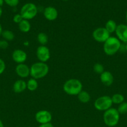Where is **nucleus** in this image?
<instances>
[{"mask_svg":"<svg viewBox=\"0 0 127 127\" xmlns=\"http://www.w3.org/2000/svg\"><path fill=\"white\" fill-rule=\"evenodd\" d=\"M93 39L100 43H104L110 37V33L105 27H98L95 29L92 33Z\"/></svg>","mask_w":127,"mask_h":127,"instance_id":"7","label":"nucleus"},{"mask_svg":"<svg viewBox=\"0 0 127 127\" xmlns=\"http://www.w3.org/2000/svg\"><path fill=\"white\" fill-rule=\"evenodd\" d=\"M0 127H4V124L1 119H0Z\"/></svg>","mask_w":127,"mask_h":127,"instance_id":"32","label":"nucleus"},{"mask_svg":"<svg viewBox=\"0 0 127 127\" xmlns=\"http://www.w3.org/2000/svg\"><path fill=\"white\" fill-rule=\"evenodd\" d=\"M9 47V43L7 41L5 40H0V48L1 49H6Z\"/></svg>","mask_w":127,"mask_h":127,"instance_id":"27","label":"nucleus"},{"mask_svg":"<svg viewBox=\"0 0 127 127\" xmlns=\"http://www.w3.org/2000/svg\"><path fill=\"white\" fill-rule=\"evenodd\" d=\"M125 50H126V51L127 52V43H126V44H125Z\"/></svg>","mask_w":127,"mask_h":127,"instance_id":"35","label":"nucleus"},{"mask_svg":"<svg viewBox=\"0 0 127 127\" xmlns=\"http://www.w3.org/2000/svg\"><path fill=\"white\" fill-rule=\"evenodd\" d=\"M37 42L41 44V45H46L49 41L47 35L44 32H40L37 36Z\"/></svg>","mask_w":127,"mask_h":127,"instance_id":"20","label":"nucleus"},{"mask_svg":"<svg viewBox=\"0 0 127 127\" xmlns=\"http://www.w3.org/2000/svg\"><path fill=\"white\" fill-rule=\"evenodd\" d=\"M125 18H126V21H127V11L126 12V14H125Z\"/></svg>","mask_w":127,"mask_h":127,"instance_id":"34","label":"nucleus"},{"mask_svg":"<svg viewBox=\"0 0 127 127\" xmlns=\"http://www.w3.org/2000/svg\"><path fill=\"white\" fill-rule=\"evenodd\" d=\"M27 53L21 49H16L12 53V58L17 64L24 63L27 60Z\"/></svg>","mask_w":127,"mask_h":127,"instance_id":"11","label":"nucleus"},{"mask_svg":"<svg viewBox=\"0 0 127 127\" xmlns=\"http://www.w3.org/2000/svg\"><path fill=\"white\" fill-rule=\"evenodd\" d=\"M37 12L38 9L36 4L32 2H28L22 6L20 11V14L24 19L29 21L37 16Z\"/></svg>","mask_w":127,"mask_h":127,"instance_id":"5","label":"nucleus"},{"mask_svg":"<svg viewBox=\"0 0 127 127\" xmlns=\"http://www.w3.org/2000/svg\"><path fill=\"white\" fill-rule=\"evenodd\" d=\"M83 85L77 79H69L66 81L63 85V90L70 95H77L82 91Z\"/></svg>","mask_w":127,"mask_h":127,"instance_id":"2","label":"nucleus"},{"mask_svg":"<svg viewBox=\"0 0 127 127\" xmlns=\"http://www.w3.org/2000/svg\"><path fill=\"white\" fill-rule=\"evenodd\" d=\"M122 47L121 42L117 37H110L103 43V51L107 55H115Z\"/></svg>","mask_w":127,"mask_h":127,"instance_id":"3","label":"nucleus"},{"mask_svg":"<svg viewBox=\"0 0 127 127\" xmlns=\"http://www.w3.org/2000/svg\"><path fill=\"white\" fill-rule=\"evenodd\" d=\"M120 114L117 109L110 108L105 111L103 115V122L107 126L109 127H115L120 121Z\"/></svg>","mask_w":127,"mask_h":127,"instance_id":"4","label":"nucleus"},{"mask_svg":"<svg viewBox=\"0 0 127 127\" xmlns=\"http://www.w3.org/2000/svg\"><path fill=\"white\" fill-rule=\"evenodd\" d=\"M52 116L50 112L46 110H41L36 112L35 115V119L39 124H44L51 123Z\"/></svg>","mask_w":127,"mask_h":127,"instance_id":"9","label":"nucleus"},{"mask_svg":"<svg viewBox=\"0 0 127 127\" xmlns=\"http://www.w3.org/2000/svg\"></svg>","mask_w":127,"mask_h":127,"instance_id":"37","label":"nucleus"},{"mask_svg":"<svg viewBox=\"0 0 127 127\" xmlns=\"http://www.w3.org/2000/svg\"><path fill=\"white\" fill-rule=\"evenodd\" d=\"M117 110L120 115L127 114V102H123L118 105Z\"/></svg>","mask_w":127,"mask_h":127,"instance_id":"23","label":"nucleus"},{"mask_svg":"<svg viewBox=\"0 0 127 127\" xmlns=\"http://www.w3.org/2000/svg\"><path fill=\"white\" fill-rule=\"evenodd\" d=\"M4 2V0H0V7H1L3 5Z\"/></svg>","mask_w":127,"mask_h":127,"instance_id":"31","label":"nucleus"},{"mask_svg":"<svg viewBox=\"0 0 127 127\" xmlns=\"http://www.w3.org/2000/svg\"><path fill=\"white\" fill-rule=\"evenodd\" d=\"M77 97H78V100L83 104H87V103L89 102L91 99V97L89 93L83 90L77 95Z\"/></svg>","mask_w":127,"mask_h":127,"instance_id":"16","label":"nucleus"},{"mask_svg":"<svg viewBox=\"0 0 127 127\" xmlns=\"http://www.w3.org/2000/svg\"><path fill=\"white\" fill-rule=\"evenodd\" d=\"M62 1H68V0H62Z\"/></svg>","mask_w":127,"mask_h":127,"instance_id":"36","label":"nucleus"},{"mask_svg":"<svg viewBox=\"0 0 127 127\" xmlns=\"http://www.w3.org/2000/svg\"><path fill=\"white\" fill-rule=\"evenodd\" d=\"M112 100L113 104H122L123 102L125 100V97L122 94H119V93H116V94H113L112 97Z\"/></svg>","mask_w":127,"mask_h":127,"instance_id":"22","label":"nucleus"},{"mask_svg":"<svg viewBox=\"0 0 127 127\" xmlns=\"http://www.w3.org/2000/svg\"><path fill=\"white\" fill-rule=\"evenodd\" d=\"M23 19H24L22 18V16L20 14V13L19 14H15L14 16V17H13V21L15 22V23L18 24Z\"/></svg>","mask_w":127,"mask_h":127,"instance_id":"26","label":"nucleus"},{"mask_svg":"<svg viewBox=\"0 0 127 127\" xmlns=\"http://www.w3.org/2000/svg\"><path fill=\"white\" fill-rule=\"evenodd\" d=\"M2 14V8H1V7H0V17H1Z\"/></svg>","mask_w":127,"mask_h":127,"instance_id":"33","label":"nucleus"},{"mask_svg":"<svg viewBox=\"0 0 127 127\" xmlns=\"http://www.w3.org/2000/svg\"><path fill=\"white\" fill-rule=\"evenodd\" d=\"M36 56L39 62L46 63L51 58V52L46 45H40L36 50Z\"/></svg>","mask_w":127,"mask_h":127,"instance_id":"8","label":"nucleus"},{"mask_svg":"<svg viewBox=\"0 0 127 127\" xmlns=\"http://www.w3.org/2000/svg\"><path fill=\"white\" fill-rule=\"evenodd\" d=\"M19 29L23 33H27L31 30V24L28 20L23 19L18 24Z\"/></svg>","mask_w":127,"mask_h":127,"instance_id":"17","label":"nucleus"},{"mask_svg":"<svg viewBox=\"0 0 127 127\" xmlns=\"http://www.w3.org/2000/svg\"><path fill=\"white\" fill-rule=\"evenodd\" d=\"M93 71L97 74H101L104 71V66L100 63H95L93 66Z\"/></svg>","mask_w":127,"mask_h":127,"instance_id":"24","label":"nucleus"},{"mask_svg":"<svg viewBox=\"0 0 127 127\" xmlns=\"http://www.w3.org/2000/svg\"><path fill=\"white\" fill-rule=\"evenodd\" d=\"M115 33L120 42L127 43V24H118L115 31Z\"/></svg>","mask_w":127,"mask_h":127,"instance_id":"10","label":"nucleus"},{"mask_svg":"<svg viewBox=\"0 0 127 127\" xmlns=\"http://www.w3.org/2000/svg\"><path fill=\"white\" fill-rule=\"evenodd\" d=\"M44 16L45 18L48 21H55L58 17V11L55 7L52 6H48L44 9Z\"/></svg>","mask_w":127,"mask_h":127,"instance_id":"13","label":"nucleus"},{"mask_svg":"<svg viewBox=\"0 0 127 127\" xmlns=\"http://www.w3.org/2000/svg\"><path fill=\"white\" fill-rule=\"evenodd\" d=\"M5 69H6V64H5L4 61L0 58V75L4 73Z\"/></svg>","mask_w":127,"mask_h":127,"instance_id":"28","label":"nucleus"},{"mask_svg":"<svg viewBox=\"0 0 127 127\" xmlns=\"http://www.w3.org/2000/svg\"><path fill=\"white\" fill-rule=\"evenodd\" d=\"M117 26H118V25L117 24L115 21H113V20L112 19H110L106 22L105 28L106 29V30H107L110 33H113V32H115Z\"/></svg>","mask_w":127,"mask_h":127,"instance_id":"18","label":"nucleus"},{"mask_svg":"<svg viewBox=\"0 0 127 127\" xmlns=\"http://www.w3.org/2000/svg\"><path fill=\"white\" fill-rule=\"evenodd\" d=\"M12 89L14 93L19 94L27 89V83L23 79H18L14 83Z\"/></svg>","mask_w":127,"mask_h":127,"instance_id":"15","label":"nucleus"},{"mask_svg":"<svg viewBox=\"0 0 127 127\" xmlns=\"http://www.w3.org/2000/svg\"><path fill=\"white\" fill-rule=\"evenodd\" d=\"M38 127H54L51 123H47V124H41Z\"/></svg>","mask_w":127,"mask_h":127,"instance_id":"29","label":"nucleus"},{"mask_svg":"<svg viewBox=\"0 0 127 127\" xmlns=\"http://www.w3.org/2000/svg\"><path fill=\"white\" fill-rule=\"evenodd\" d=\"M5 3L11 7H16L18 5L19 0H4Z\"/></svg>","mask_w":127,"mask_h":127,"instance_id":"25","label":"nucleus"},{"mask_svg":"<svg viewBox=\"0 0 127 127\" xmlns=\"http://www.w3.org/2000/svg\"><path fill=\"white\" fill-rule=\"evenodd\" d=\"M17 75L21 78H27L30 75V67L24 63L17 64L15 68Z\"/></svg>","mask_w":127,"mask_h":127,"instance_id":"12","label":"nucleus"},{"mask_svg":"<svg viewBox=\"0 0 127 127\" xmlns=\"http://www.w3.org/2000/svg\"><path fill=\"white\" fill-rule=\"evenodd\" d=\"M100 79L103 85L106 86H110L114 81V78L112 73L108 71H104L100 74Z\"/></svg>","mask_w":127,"mask_h":127,"instance_id":"14","label":"nucleus"},{"mask_svg":"<svg viewBox=\"0 0 127 127\" xmlns=\"http://www.w3.org/2000/svg\"><path fill=\"white\" fill-rule=\"evenodd\" d=\"M1 36L4 38V40L7 41V42L13 40L14 38V33L9 30H4L2 31Z\"/></svg>","mask_w":127,"mask_h":127,"instance_id":"21","label":"nucleus"},{"mask_svg":"<svg viewBox=\"0 0 127 127\" xmlns=\"http://www.w3.org/2000/svg\"><path fill=\"white\" fill-rule=\"evenodd\" d=\"M27 89L30 91H34L38 88V83L37 79L31 78L27 81Z\"/></svg>","mask_w":127,"mask_h":127,"instance_id":"19","label":"nucleus"},{"mask_svg":"<svg viewBox=\"0 0 127 127\" xmlns=\"http://www.w3.org/2000/svg\"><path fill=\"white\" fill-rule=\"evenodd\" d=\"M113 102L112 98L108 95H103L99 97L95 100L94 102V107L97 110L106 111L112 108Z\"/></svg>","mask_w":127,"mask_h":127,"instance_id":"6","label":"nucleus"},{"mask_svg":"<svg viewBox=\"0 0 127 127\" xmlns=\"http://www.w3.org/2000/svg\"><path fill=\"white\" fill-rule=\"evenodd\" d=\"M49 71V68L46 63L36 62L30 67V76L34 79H42L47 75Z\"/></svg>","mask_w":127,"mask_h":127,"instance_id":"1","label":"nucleus"},{"mask_svg":"<svg viewBox=\"0 0 127 127\" xmlns=\"http://www.w3.org/2000/svg\"><path fill=\"white\" fill-rule=\"evenodd\" d=\"M2 31H3V30H2V26H1V24H0V35H1V34H2Z\"/></svg>","mask_w":127,"mask_h":127,"instance_id":"30","label":"nucleus"}]
</instances>
